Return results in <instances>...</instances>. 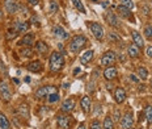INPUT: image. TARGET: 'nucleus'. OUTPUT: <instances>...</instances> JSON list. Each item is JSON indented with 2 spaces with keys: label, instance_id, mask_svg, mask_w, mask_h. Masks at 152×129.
<instances>
[{
  "label": "nucleus",
  "instance_id": "obj_1",
  "mask_svg": "<svg viewBox=\"0 0 152 129\" xmlns=\"http://www.w3.org/2000/svg\"><path fill=\"white\" fill-rule=\"evenodd\" d=\"M49 65H50V70L51 71H61L64 66V57H63L61 53L54 52L51 55H50L49 59Z\"/></svg>",
  "mask_w": 152,
  "mask_h": 129
},
{
  "label": "nucleus",
  "instance_id": "obj_2",
  "mask_svg": "<svg viewBox=\"0 0 152 129\" xmlns=\"http://www.w3.org/2000/svg\"><path fill=\"white\" fill-rule=\"evenodd\" d=\"M87 42H88L87 37L81 36V34H77V36H75L74 38L71 40V42H69V52L71 53H79L85 46Z\"/></svg>",
  "mask_w": 152,
  "mask_h": 129
},
{
  "label": "nucleus",
  "instance_id": "obj_3",
  "mask_svg": "<svg viewBox=\"0 0 152 129\" xmlns=\"http://www.w3.org/2000/svg\"><path fill=\"white\" fill-rule=\"evenodd\" d=\"M115 59H117L115 53L112 52V50H109V52L104 53V55L101 57V65H102V66H106V67H110L112 65H114Z\"/></svg>",
  "mask_w": 152,
  "mask_h": 129
},
{
  "label": "nucleus",
  "instance_id": "obj_4",
  "mask_svg": "<svg viewBox=\"0 0 152 129\" xmlns=\"http://www.w3.org/2000/svg\"><path fill=\"white\" fill-rule=\"evenodd\" d=\"M89 29H91L92 34H93L97 40L104 38V28L101 27L99 23H89Z\"/></svg>",
  "mask_w": 152,
  "mask_h": 129
},
{
  "label": "nucleus",
  "instance_id": "obj_5",
  "mask_svg": "<svg viewBox=\"0 0 152 129\" xmlns=\"http://www.w3.org/2000/svg\"><path fill=\"white\" fill-rule=\"evenodd\" d=\"M132 125H134V119L131 113H126L123 117H121V121H119L121 129H131Z\"/></svg>",
  "mask_w": 152,
  "mask_h": 129
},
{
  "label": "nucleus",
  "instance_id": "obj_6",
  "mask_svg": "<svg viewBox=\"0 0 152 129\" xmlns=\"http://www.w3.org/2000/svg\"><path fill=\"white\" fill-rule=\"evenodd\" d=\"M4 8H5V11H7L9 15H13V13L17 12L18 4H17L16 0H5L4 1Z\"/></svg>",
  "mask_w": 152,
  "mask_h": 129
},
{
  "label": "nucleus",
  "instance_id": "obj_7",
  "mask_svg": "<svg viewBox=\"0 0 152 129\" xmlns=\"http://www.w3.org/2000/svg\"><path fill=\"white\" fill-rule=\"evenodd\" d=\"M114 100H115L118 104H121L126 100V91L122 88V87H117L114 90Z\"/></svg>",
  "mask_w": 152,
  "mask_h": 129
},
{
  "label": "nucleus",
  "instance_id": "obj_8",
  "mask_svg": "<svg viewBox=\"0 0 152 129\" xmlns=\"http://www.w3.org/2000/svg\"><path fill=\"white\" fill-rule=\"evenodd\" d=\"M0 96H1L5 102H9V100H11V97H12L11 91H9V88H8V86H7V83H5V82H1V83H0Z\"/></svg>",
  "mask_w": 152,
  "mask_h": 129
},
{
  "label": "nucleus",
  "instance_id": "obj_9",
  "mask_svg": "<svg viewBox=\"0 0 152 129\" xmlns=\"http://www.w3.org/2000/svg\"><path fill=\"white\" fill-rule=\"evenodd\" d=\"M74 108H75V100L74 99H66L64 102L62 103V107H61L62 112H64V113L72 112Z\"/></svg>",
  "mask_w": 152,
  "mask_h": 129
},
{
  "label": "nucleus",
  "instance_id": "obj_10",
  "mask_svg": "<svg viewBox=\"0 0 152 129\" xmlns=\"http://www.w3.org/2000/svg\"><path fill=\"white\" fill-rule=\"evenodd\" d=\"M56 124L62 129H68L69 128V117L67 115H59L56 117Z\"/></svg>",
  "mask_w": 152,
  "mask_h": 129
},
{
  "label": "nucleus",
  "instance_id": "obj_11",
  "mask_svg": "<svg viewBox=\"0 0 152 129\" xmlns=\"http://www.w3.org/2000/svg\"><path fill=\"white\" fill-rule=\"evenodd\" d=\"M34 43V36L31 33H28L21 38V41L18 42V45L25 46V48H31V45Z\"/></svg>",
  "mask_w": 152,
  "mask_h": 129
},
{
  "label": "nucleus",
  "instance_id": "obj_12",
  "mask_svg": "<svg viewBox=\"0 0 152 129\" xmlns=\"http://www.w3.org/2000/svg\"><path fill=\"white\" fill-rule=\"evenodd\" d=\"M53 33H54V36L58 37V38H61V40L68 38V33L63 29L61 25H55V27L53 28Z\"/></svg>",
  "mask_w": 152,
  "mask_h": 129
},
{
  "label": "nucleus",
  "instance_id": "obj_13",
  "mask_svg": "<svg viewBox=\"0 0 152 129\" xmlns=\"http://www.w3.org/2000/svg\"><path fill=\"white\" fill-rule=\"evenodd\" d=\"M117 74H118V71H117V69L113 67V66L106 67L105 70H104V78H105L106 80H113L114 78L117 77Z\"/></svg>",
  "mask_w": 152,
  "mask_h": 129
},
{
  "label": "nucleus",
  "instance_id": "obj_14",
  "mask_svg": "<svg viewBox=\"0 0 152 129\" xmlns=\"http://www.w3.org/2000/svg\"><path fill=\"white\" fill-rule=\"evenodd\" d=\"M80 105H81V109H83V112L85 113H89L91 112V108H92V103H91V99L89 96H83L80 100Z\"/></svg>",
  "mask_w": 152,
  "mask_h": 129
},
{
  "label": "nucleus",
  "instance_id": "obj_15",
  "mask_svg": "<svg viewBox=\"0 0 152 129\" xmlns=\"http://www.w3.org/2000/svg\"><path fill=\"white\" fill-rule=\"evenodd\" d=\"M50 90H53V87L50 86H42L39 87L37 91H36V96L38 97V99H43V97H47L50 94Z\"/></svg>",
  "mask_w": 152,
  "mask_h": 129
},
{
  "label": "nucleus",
  "instance_id": "obj_16",
  "mask_svg": "<svg viewBox=\"0 0 152 129\" xmlns=\"http://www.w3.org/2000/svg\"><path fill=\"white\" fill-rule=\"evenodd\" d=\"M29 29V24L26 21H16L15 23V30L17 33H25Z\"/></svg>",
  "mask_w": 152,
  "mask_h": 129
},
{
  "label": "nucleus",
  "instance_id": "obj_17",
  "mask_svg": "<svg viewBox=\"0 0 152 129\" xmlns=\"http://www.w3.org/2000/svg\"><path fill=\"white\" fill-rule=\"evenodd\" d=\"M93 57H94V52H93V50H87V52H84L83 54H81L80 62L83 65H87V63H89L92 59H93Z\"/></svg>",
  "mask_w": 152,
  "mask_h": 129
},
{
  "label": "nucleus",
  "instance_id": "obj_18",
  "mask_svg": "<svg viewBox=\"0 0 152 129\" xmlns=\"http://www.w3.org/2000/svg\"><path fill=\"white\" fill-rule=\"evenodd\" d=\"M131 36H132V40H134L135 45L139 46V48H143L144 46V40H143V37H142V34L139 32H137V30H132Z\"/></svg>",
  "mask_w": 152,
  "mask_h": 129
},
{
  "label": "nucleus",
  "instance_id": "obj_19",
  "mask_svg": "<svg viewBox=\"0 0 152 129\" xmlns=\"http://www.w3.org/2000/svg\"><path fill=\"white\" fill-rule=\"evenodd\" d=\"M26 69L30 73H39V71L42 70V63H41L39 61H33L26 66Z\"/></svg>",
  "mask_w": 152,
  "mask_h": 129
},
{
  "label": "nucleus",
  "instance_id": "obj_20",
  "mask_svg": "<svg viewBox=\"0 0 152 129\" xmlns=\"http://www.w3.org/2000/svg\"><path fill=\"white\" fill-rule=\"evenodd\" d=\"M106 21L109 23L112 27L114 28H117V27H119V23H118V18H117V16L114 13H112V12H109V13L106 15Z\"/></svg>",
  "mask_w": 152,
  "mask_h": 129
},
{
  "label": "nucleus",
  "instance_id": "obj_21",
  "mask_svg": "<svg viewBox=\"0 0 152 129\" xmlns=\"http://www.w3.org/2000/svg\"><path fill=\"white\" fill-rule=\"evenodd\" d=\"M34 50H36L38 54H45L47 52V45L43 42V41H38L36 43V46H34Z\"/></svg>",
  "mask_w": 152,
  "mask_h": 129
},
{
  "label": "nucleus",
  "instance_id": "obj_22",
  "mask_svg": "<svg viewBox=\"0 0 152 129\" xmlns=\"http://www.w3.org/2000/svg\"><path fill=\"white\" fill-rule=\"evenodd\" d=\"M117 11H118V13L121 15L122 17L131 18V20H132V15H131V12H130L129 8H125V7H122V5H119V7H117Z\"/></svg>",
  "mask_w": 152,
  "mask_h": 129
},
{
  "label": "nucleus",
  "instance_id": "obj_23",
  "mask_svg": "<svg viewBox=\"0 0 152 129\" xmlns=\"http://www.w3.org/2000/svg\"><path fill=\"white\" fill-rule=\"evenodd\" d=\"M139 46H137L135 43H132V45H130L129 48H127V54L130 55V57H132V58H135V57H138L139 55Z\"/></svg>",
  "mask_w": 152,
  "mask_h": 129
},
{
  "label": "nucleus",
  "instance_id": "obj_24",
  "mask_svg": "<svg viewBox=\"0 0 152 129\" xmlns=\"http://www.w3.org/2000/svg\"><path fill=\"white\" fill-rule=\"evenodd\" d=\"M102 129H114V121L110 116H106L102 122Z\"/></svg>",
  "mask_w": 152,
  "mask_h": 129
},
{
  "label": "nucleus",
  "instance_id": "obj_25",
  "mask_svg": "<svg viewBox=\"0 0 152 129\" xmlns=\"http://www.w3.org/2000/svg\"><path fill=\"white\" fill-rule=\"evenodd\" d=\"M72 1V5H74V7L77 9L79 12H81V13H85V7H84V4H83V1H81V0H71Z\"/></svg>",
  "mask_w": 152,
  "mask_h": 129
},
{
  "label": "nucleus",
  "instance_id": "obj_26",
  "mask_svg": "<svg viewBox=\"0 0 152 129\" xmlns=\"http://www.w3.org/2000/svg\"><path fill=\"white\" fill-rule=\"evenodd\" d=\"M0 129H9V121L3 113H0Z\"/></svg>",
  "mask_w": 152,
  "mask_h": 129
},
{
  "label": "nucleus",
  "instance_id": "obj_27",
  "mask_svg": "<svg viewBox=\"0 0 152 129\" xmlns=\"http://www.w3.org/2000/svg\"><path fill=\"white\" fill-rule=\"evenodd\" d=\"M144 116L148 124H152V105H147L144 109Z\"/></svg>",
  "mask_w": 152,
  "mask_h": 129
},
{
  "label": "nucleus",
  "instance_id": "obj_28",
  "mask_svg": "<svg viewBox=\"0 0 152 129\" xmlns=\"http://www.w3.org/2000/svg\"><path fill=\"white\" fill-rule=\"evenodd\" d=\"M138 75H139V78H140V79L147 80V78H148V70H147V69H144V67H139L138 69Z\"/></svg>",
  "mask_w": 152,
  "mask_h": 129
},
{
  "label": "nucleus",
  "instance_id": "obj_29",
  "mask_svg": "<svg viewBox=\"0 0 152 129\" xmlns=\"http://www.w3.org/2000/svg\"><path fill=\"white\" fill-rule=\"evenodd\" d=\"M47 100H49L50 104H53V103H56V102L59 100V94H58V92L49 94V96H47Z\"/></svg>",
  "mask_w": 152,
  "mask_h": 129
},
{
  "label": "nucleus",
  "instance_id": "obj_30",
  "mask_svg": "<svg viewBox=\"0 0 152 129\" xmlns=\"http://www.w3.org/2000/svg\"><path fill=\"white\" fill-rule=\"evenodd\" d=\"M121 5L125 7V8H129L130 11L134 8V3H132V0H121Z\"/></svg>",
  "mask_w": 152,
  "mask_h": 129
},
{
  "label": "nucleus",
  "instance_id": "obj_31",
  "mask_svg": "<svg viewBox=\"0 0 152 129\" xmlns=\"http://www.w3.org/2000/svg\"><path fill=\"white\" fill-rule=\"evenodd\" d=\"M34 53H33V50H31V48H25L23 49V52H21V55L23 57H26V58H29V57H31Z\"/></svg>",
  "mask_w": 152,
  "mask_h": 129
},
{
  "label": "nucleus",
  "instance_id": "obj_32",
  "mask_svg": "<svg viewBox=\"0 0 152 129\" xmlns=\"http://www.w3.org/2000/svg\"><path fill=\"white\" fill-rule=\"evenodd\" d=\"M144 36L147 37L148 40H152V27L151 25H147L144 28Z\"/></svg>",
  "mask_w": 152,
  "mask_h": 129
},
{
  "label": "nucleus",
  "instance_id": "obj_33",
  "mask_svg": "<svg viewBox=\"0 0 152 129\" xmlns=\"http://www.w3.org/2000/svg\"><path fill=\"white\" fill-rule=\"evenodd\" d=\"M58 9H59L58 3L54 1V0H51V1H50V12L54 13V12H58Z\"/></svg>",
  "mask_w": 152,
  "mask_h": 129
},
{
  "label": "nucleus",
  "instance_id": "obj_34",
  "mask_svg": "<svg viewBox=\"0 0 152 129\" xmlns=\"http://www.w3.org/2000/svg\"><path fill=\"white\" fill-rule=\"evenodd\" d=\"M91 129H102V125L99 120H93L91 122Z\"/></svg>",
  "mask_w": 152,
  "mask_h": 129
},
{
  "label": "nucleus",
  "instance_id": "obj_35",
  "mask_svg": "<svg viewBox=\"0 0 152 129\" xmlns=\"http://www.w3.org/2000/svg\"><path fill=\"white\" fill-rule=\"evenodd\" d=\"M20 112H21V115H23V116H24V112L26 113V116H29V112H28V105L26 104L20 105Z\"/></svg>",
  "mask_w": 152,
  "mask_h": 129
},
{
  "label": "nucleus",
  "instance_id": "obj_36",
  "mask_svg": "<svg viewBox=\"0 0 152 129\" xmlns=\"http://www.w3.org/2000/svg\"><path fill=\"white\" fill-rule=\"evenodd\" d=\"M114 120L115 121H118V120H121V115H119V111H114Z\"/></svg>",
  "mask_w": 152,
  "mask_h": 129
},
{
  "label": "nucleus",
  "instance_id": "obj_37",
  "mask_svg": "<svg viewBox=\"0 0 152 129\" xmlns=\"http://www.w3.org/2000/svg\"><path fill=\"white\" fill-rule=\"evenodd\" d=\"M145 53H147V55L150 57V58H152V46H150V48H147V50H145Z\"/></svg>",
  "mask_w": 152,
  "mask_h": 129
},
{
  "label": "nucleus",
  "instance_id": "obj_38",
  "mask_svg": "<svg viewBox=\"0 0 152 129\" xmlns=\"http://www.w3.org/2000/svg\"><path fill=\"white\" fill-rule=\"evenodd\" d=\"M28 3H29L30 5H37L38 4V0H26Z\"/></svg>",
  "mask_w": 152,
  "mask_h": 129
},
{
  "label": "nucleus",
  "instance_id": "obj_39",
  "mask_svg": "<svg viewBox=\"0 0 152 129\" xmlns=\"http://www.w3.org/2000/svg\"><path fill=\"white\" fill-rule=\"evenodd\" d=\"M110 38H113V40H117V41H118V40H119V37H117L114 33H110Z\"/></svg>",
  "mask_w": 152,
  "mask_h": 129
},
{
  "label": "nucleus",
  "instance_id": "obj_40",
  "mask_svg": "<svg viewBox=\"0 0 152 129\" xmlns=\"http://www.w3.org/2000/svg\"><path fill=\"white\" fill-rule=\"evenodd\" d=\"M77 129H87V128H85V124H84V122H81V124L79 125V128H77Z\"/></svg>",
  "mask_w": 152,
  "mask_h": 129
},
{
  "label": "nucleus",
  "instance_id": "obj_41",
  "mask_svg": "<svg viewBox=\"0 0 152 129\" xmlns=\"http://www.w3.org/2000/svg\"><path fill=\"white\" fill-rule=\"evenodd\" d=\"M79 71H80V69H75V70H74V74L76 75V74H77V73H79Z\"/></svg>",
  "mask_w": 152,
  "mask_h": 129
},
{
  "label": "nucleus",
  "instance_id": "obj_42",
  "mask_svg": "<svg viewBox=\"0 0 152 129\" xmlns=\"http://www.w3.org/2000/svg\"><path fill=\"white\" fill-rule=\"evenodd\" d=\"M13 82H15V83H16V84H18V83H20V80H18V79H17V78H15V79H13Z\"/></svg>",
  "mask_w": 152,
  "mask_h": 129
},
{
  "label": "nucleus",
  "instance_id": "obj_43",
  "mask_svg": "<svg viewBox=\"0 0 152 129\" xmlns=\"http://www.w3.org/2000/svg\"><path fill=\"white\" fill-rule=\"evenodd\" d=\"M63 87H64V88H68L69 84H68V83H64V84H63Z\"/></svg>",
  "mask_w": 152,
  "mask_h": 129
},
{
  "label": "nucleus",
  "instance_id": "obj_44",
  "mask_svg": "<svg viewBox=\"0 0 152 129\" xmlns=\"http://www.w3.org/2000/svg\"><path fill=\"white\" fill-rule=\"evenodd\" d=\"M131 79H132V80H135V82H138V80H139V79H137V78L134 77V75H131Z\"/></svg>",
  "mask_w": 152,
  "mask_h": 129
},
{
  "label": "nucleus",
  "instance_id": "obj_45",
  "mask_svg": "<svg viewBox=\"0 0 152 129\" xmlns=\"http://www.w3.org/2000/svg\"><path fill=\"white\" fill-rule=\"evenodd\" d=\"M1 18H3V11L0 9V20H1Z\"/></svg>",
  "mask_w": 152,
  "mask_h": 129
},
{
  "label": "nucleus",
  "instance_id": "obj_46",
  "mask_svg": "<svg viewBox=\"0 0 152 129\" xmlns=\"http://www.w3.org/2000/svg\"><path fill=\"white\" fill-rule=\"evenodd\" d=\"M93 1H97V0H93Z\"/></svg>",
  "mask_w": 152,
  "mask_h": 129
},
{
  "label": "nucleus",
  "instance_id": "obj_47",
  "mask_svg": "<svg viewBox=\"0 0 152 129\" xmlns=\"http://www.w3.org/2000/svg\"><path fill=\"white\" fill-rule=\"evenodd\" d=\"M151 84H152V80H151Z\"/></svg>",
  "mask_w": 152,
  "mask_h": 129
},
{
  "label": "nucleus",
  "instance_id": "obj_48",
  "mask_svg": "<svg viewBox=\"0 0 152 129\" xmlns=\"http://www.w3.org/2000/svg\"><path fill=\"white\" fill-rule=\"evenodd\" d=\"M131 129H134V128H131Z\"/></svg>",
  "mask_w": 152,
  "mask_h": 129
},
{
  "label": "nucleus",
  "instance_id": "obj_49",
  "mask_svg": "<svg viewBox=\"0 0 152 129\" xmlns=\"http://www.w3.org/2000/svg\"><path fill=\"white\" fill-rule=\"evenodd\" d=\"M151 129H152V128H151Z\"/></svg>",
  "mask_w": 152,
  "mask_h": 129
}]
</instances>
